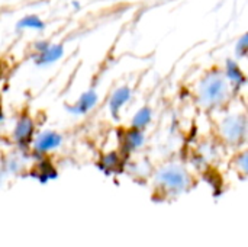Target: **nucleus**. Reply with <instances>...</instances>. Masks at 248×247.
Here are the masks:
<instances>
[{
  "label": "nucleus",
  "instance_id": "nucleus-15",
  "mask_svg": "<svg viewBox=\"0 0 248 247\" xmlns=\"http://www.w3.org/2000/svg\"><path fill=\"white\" fill-rule=\"evenodd\" d=\"M3 121H4V116H3V115H1V114H0V124H1V122H3Z\"/></svg>",
  "mask_w": 248,
  "mask_h": 247
},
{
  "label": "nucleus",
  "instance_id": "nucleus-8",
  "mask_svg": "<svg viewBox=\"0 0 248 247\" xmlns=\"http://www.w3.org/2000/svg\"><path fill=\"white\" fill-rule=\"evenodd\" d=\"M131 96H132V90L129 86H121L112 93L109 99V112L113 119H119L121 111L129 102Z\"/></svg>",
  "mask_w": 248,
  "mask_h": 247
},
{
  "label": "nucleus",
  "instance_id": "nucleus-13",
  "mask_svg": "<svg viewBox=\"0 0 248 247\" xmlns=\"http://www.w3.org/2000/svg\"><path fill=\"white\" fill-rule=\"evenodd\" d=\"M121 163V156L119 154H116V153H109V154H106L103 159H102V166H105L106 169H113L116 165H119Z\"/></svg>",
  "mask_w": 248,
  "mask_h": 247
},
{
  "label": "nucleus",
  "instance_id": "nucleus-2",
  "mask_svg": "<svg viewBox=\"0 0 248 247\" xmlns=\"http://www.w3.org/2000/svg\"><path fill=\"white\" fill-rule=\"evenodd\" d=\"M155 181L161 189H164L167 194L179 195L185 192L190 185V176L182 166L177 165H169L160 169L155 175Z\"/></svg>",
  "mask_w": 248,
  "mask_h": 247
},
{
  "label": "nucleus",
  "instance_id": "nucleus-10",
  "mask_svg": "<svg viewBox=\"0 0 248 247\" xmlns=\"http://www.w3.org/2000/svg\"><path fill=\"white\" fill-rule=\"evenodd\" d=\"M122 141V151L125 154H129L135 150H138L144 143H145V135L142 130H137V128H129L125 131V134L121 138Z\"/></svg>",
  "mask_w": 248,
  "mask_h": 247
},
{
  "label": "nucleus",
  "instance_id": "nucleus-11",
  "mask_svg": "<svg viewBox=\"0 0 248 247\" xmlns=\"http://www.w3.org/2000/svg\"><path fill=\"white\" fill-rule=\"evenodd\" d=\"M151 121H153V109L150 106H142L134 115V118L131 121V127L144 131L151 124Z\"/></svg>",
  "mask_w": 248,
  "mask_h": 247
},
{
  "label": "nucleus",
  "instance_id": "nucleus-4",
  "mask_svg": "<svg viewBox=\"0 0 248 247\" xmlns=\"http://www.w3.org/2000/svg\"><path fill=\"white\" fill-rule=\"evenodd\" d=\"M62 144V135L57 131H45L33 137L32 147L38 154H46L49 151L57 150Z\"/></svg>",
  "mask_w": 248,
  "mask_h": 247
},
{
  "label": "nucleus",
  "instance_id": "nucleus-7",
  "mask_svg": "<svg viewBox=\"0 0 248 247\" xmlns=\"http://www.w3.org/2000/svg\"><path fill=\"white\" fill-rule=\"evenodd\" d=\"M62 55H64V47L61 44L49 42V45L46 48H44L42 51H39L33 55V63L36 67H48V66L57 63Z\"/></svg>",
  "mask_w": 248,
  "mask_h": 247
},
{
  "label": "nucleus",
  "instance_id": "nucleus-12",
  "mask_svg": "<svg viewBox=\"0 0 248 247\" xmlns=\"http://www.w3.org/2000/svg\"><path fill=\"white\" fill-rule=\"evenodd\" d=\"M46 28L45 22L36 15H26L16 22V29H33V31H44Z\"/></svg>",
  "mask_w": 248,
  "mask_h": 247
},
{
  "label": "nucleus",
  "instance_id": "nucleus-5",
  "mask_svg": "<svg viewBox=\"0 0 248 247\" xmlns=\"http://www.w3.org/2000/svg\"><path fill=\"white\" fill-rule=\"evenodd\" d=\"M35 137V124L31 116L25 115L20 116L15 130H13V140L19 147H28L32 144V140Z\"/></svg>",
  "mask_w": 248,
  "mask_h": 247
},
{
  "label": "nucleus",
  "instance_id": "nucleus-14",
  "mask_svg": "<svg viewBox=\"0 0 248 247\" xmlns=\"http://www.w3.org/2000/svg\"><path fill=\"white\" fill-rule=\"evenodd\" d=\"M247 33H244V35L241 36V39H240V41L237 42V45H235V54H237L238 58H244V57L247 55Z\"/></svg>",
  "mask_w": 248,
  "mask_h": 247
},
{
  "label": "nucleus",
  "instance_id": "nucleus-1",
  "mask_svg": "<svg viewBox=\"0 0 248 247\" xmlns=\"http://www.w3.org/2000/svg\"><path fill=\"white\" fill-rule=\"evenodd\" d=\"M230 95V83L221 71H209L201 82L199 100L205 108H217L222 105Z\"/></svg>",
  "mask_w": 248,
  "mask_h": 247
},
{
  "label": "nucleus",
  "instance_id": "nucleus-3",
  "mask_svg": "<svg viewBox=\"0 0 248 247\" xmlns=\"http://www.w3.org/2000/svg\"><path fill=\"white\" fill-rule=\"evenodd\" d=\"M221 132L230 144H237L246 138L247 121L244 116H228L222 121Z\"/></svg>",
  "mask_w": 248,
  "mask_h": 247
},
{
  "label": "nucleus",
  "instance_id": "nucleus-9",
  "mask_svg": "<svg viewBox=\"0 0 248 247\" xmlns=\"http://www.w3.org/2000/svg\"><path fill=\"white\" fill-rule=\"evenodd\" d=\"M224 76L225 79L228 80L230 86H232L234 89H240V87H244L246 83H247V77L244 74V71L241 70L238 61L232 60V58H228L225 61V68H224Z\"/></svg>",
  "mask_w": 248,
  "mask_h": 247
},
{
  "label": "nucleus",
  "instance_id": "nucleus-6",
  "mask_svg": "<svg viewBox=\"0 0 248 247\" xmlns=\"http://www.w3.org/2000/svg\"><path fill=\"white\" fill-rule=\"evenodd\" d=\"M97 100H99V93L94 89H89V90L83 92L80 95V98L73 105H67L65 109L70 114L77 115V116L86 115L87 112H90L94 108V105L97 103Z\"/></svg>",
  "mask_w": 248,
  "mask_h": 247
}]
</instances>
